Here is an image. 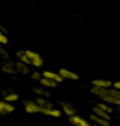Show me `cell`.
<instances>
[{"label":"cell","mask_w":120,"mask_h":126,"mask_svg":"<svg viewBox=\"0 0 120 126\" xmlns=\"http://www.w3.org/2000/svg\"><path fill=\"white\" fill-rule=\"evenodd\" d=\"M90 91L93 95L101 99L102 102L120 107V90L115 89L114 87L108 89L92 87Z\"/></svg>","instance_id":"6da1fadb"},{"label":"cell","mask_w":120,"mask_h":126,"mask_svg":"<svg viewBox=\"0 0 120 126\" xmlns=\"http://www.w3.org/2000/svg\"><path fill=\"white\" fill-rule=\"evenodd\" d=\"M26 54L28 56V58H29V61H30V65L36 67V68H40L43 66V63H44V60L42 57L37 52H34L32 50H26Z\"/></svg>","instance_id":"7a4b0ae2"},{"label":"cell","mask_w":120,"mask_h":126,"mask_svg":"<svg viewBox=\"0 0 120 126\" xmlns=\"http://www.w3.org/2000/svg\"><path fill=\"white\" fill-rule=\"evenodd\" d=\"M24 107L25 111L27 114H37L40 113V107L37 104L35 100H26L24 102Z\"/></svg>","instance_id":"3957f363"},{"label":"cell","mask_w":120,"mask_h":126,"mask_svg":"<svg viewBox=\"0 0 120 126\" xmlns=\"http://www.w3.org/2000/svg\"><path fill=\"white\" fill-rule=\"evenodd\" d=\"M59 105L61 106V110L62 112L67 116V117H72V116L77 114V108L70 103L68 102H60Z\"/></svg>","instance_id":"277c9868"},{"label":"cell","mask_w":120,"mask_h":126,"mask_svg":"<svg viewBox=\"0 0 120 126\" xmlns=\"http://www.w3.org/2000/svg\"><path fill=\"white\" fill-rule=\"evenodd\" d=\"M14 111H15V106L12 105V103L7 102L4 99L0 101V115H9L13 113Z\"/></svg>","instance_id":"5b68a950"},{"label":"cell","mask_w":120,"mask_h":126,"mask_svg":"<svg viewBox=\"0 0 120 126\" xmlns=\"http://www.w3.org/2000/svg\"><path fill=\"white\" fill-rule=\"evenodd\" d=\"M59 74L62 76L63 79H67V80H71V81H77L80 77L79 74H76L75 72L70 71L67 68H60L58 71Z\"/></svg>","instance_id":"8992f818"},{"label":"cell","mask_w":120,"mask_h":126,"mask_svg":"<svg viewBox=\"0 0 120 126\" xmlns=\"http://www.w3.org/2000/svg\"><path fill=\"white\" fill-rule=\"evenodd\" d=\"M68 121L73 126H95V125H92L90 122H88L83 117L77 115V114L72 116V117H69L68 118Z\"/></svg>","instance_id":"52a82bcc"},{"label":"cell","mask_w":120,"mask_h":126,"mask_svg":"<svg viewBox=\"0 0 120 126\" xmlns=\"http://www.w3.org/2000/svg\"><path fill=\"white\" fill-rule=\"evenodd\" d=\"M1 70H2L3 73H5L7 74H12V75L17 74L15 63H13L11 60H9V59H5V62L2 63Z\"/></svg>","instance_id":"ba28073f"},{"label":"cell","mask_w":120,"mask_h":126,"mask_svg":"<svg viewBox=\"0 0 120 126\" xmlns=\"http://www.w3.org/2000/svg\"><path fill=\"white\" fill-rule=\"evenodd\" d=\"M40 113L43 114L45 116H48V117H52V118H54V119H58L62 116V110L58 109V108H55L54 106L53 107H51V108H45V109H40Z\"/></svg>","instance_id":"9c48e42d"},{"label":"cell","mask_w":120,"mask_h":126,"mask_svg":"<svg viewBox=\"0 0 120 126\" xmlns=\"http://www.w3.org/2000/svg\"><path fill=\"white\" fill-rule=\"evenodd\" d=\"M2 95H3V99L7 102L10 103H15L19 100V95L14 91H12L11 89H6L5 90L2 91Z\"/></svg>","instance_id":"30bf717a"},{"label":"cell","mask_w":120,"mask_h":126,"mask_svg":"<svg viewBox=\"0 0 120 126\" xmlns=\"http://www.w3.org/2000/svg\"><path fill=\"white\" fill-rule=\"evenodd\" d=\"M91 84H92L93 87L102 88V89H108V88H112L113 87V82L108 80V79H94V80L91 81Z\"/></svg>","instance_id":"8fae6325"},{"label":"cell","mask_w":120,"mask_h":126,"mask_svg":"<svg viewBox=\"0 0 120 126\" xmlns=\"http://www.w3.org/2000/svg\"><path fill=\"white\" fill-rule=\"evenodd\" d=\"M33 92L38 97H43V98H48V99L51 97L50 90L45 87H34L33 88Z\"/></svg>","instance_id":"7c38bea8"},{"label":"cell","mask_w":120,"mask_h":126,"mask_svg":"<svg viewBox=\"0 0 120 126\" xmlns=\"http://www.w3.org/2000/svg\"><path fill=\"white\" fill-rule=\"evenodd\" d=\"M15 68H16V71H17V74H24V75L30 74L29 65L26 64V63L21 62V61H18L17 60V62H15Z\"/></svg>","instance_id":"4fadbf2b"},{"label":"cell","mask_w":120,"mask_h":126,"mask_svg":"<svg viewBox=\"0 0 120 126\" xmlns=\"http://www.w3.org/2000/svg\"><path fill=\"white\" fill-rule=\"evenodd\" d=\"M89 119L91 120V121L94 122L95 125L98 126H110V121L105 120L103 118H100L99 116L95 115V114H90L89 115Z\"/></svg>","instance_id":"5bb4252c"},{"label":"cell","mask_w":120,"mask_h":126,"mask_svg":"<svg viewBox=\"0 0 120 126\" xmlns=\"http://www.w3.org/2000/svg\"><path fill=\"white\" fill-rule=\"evenodd\" d=\"M42 75L44 77H47V78H50L53 80V81H55V82H57L58 84L62 83L63 81H64V79L59 74V73H55V72H52V71H44L42 73Z\"/></svg>","instance_id":"9a60e30c"},{"label":"cell","mask_w":120,"mask_h":126,"mask_svg":"<svg viewBox=\"0 0 120 126\" xmlns=\"http://www.w3.org/2000/svg\"><path fill=\"white\" fill-rule=\"evenodd\" d=\"M35 101L37 102V104L40 105V109H45V108H51L53 107V103H51L48 100V98H43V97H37Z\"/></svg>","instance_id":"2e32d148"},{"label":"cell","mask_w":120,"mask_h":126,"mask_svg":"<svg viewBox=\"0 0 120 126\" xmlns=\"http://www.w3.org/2000/svg\"><path fill=\"white\" fill-rule=\"evenodd\" d=\"M40 83L42 87H45L47 89H54V88L57 87L58 85L57 82H55V81H53V80L50 78H47V77H44V76L40 79Z\"/></svg>","instance_id":"e0dca14e"},{"label":"cell","mask_w":120,"mask_h":126,"mask_svg":"<svg viewBox=\"0 0 120 126\" xmlns=\"http://www.w3.org/2000/svg\"><path fill=\"white\" fill-rule=\"evenodd\" d=\"M92 113L95 114V115L99 116L100 118H103L105 120H108V121L111 120V114L107 113L106 111L102 110L101 108H99V106H97V105H95L94 107L92 108Z\"/></svg>","instance_id":"ac0fdd59"},{"label":"cell","mask_w":120,"mask_h":126,"mask_svg":"<svg viewBox=\"0 0 120 126\" xmlns=\"http://www.w3.org/2000/svg\"><path fill=\"white\" fill-rule=\"evenodd\" d=\"M16 58H17L18 61H21V62L26 63V64L30 65V61H29V58H28V56H27L26 51H23V50L18 51L16 53Z\"/></svg>","instance_id":"d6986e66"},{"label":"cell","mask_w":120,"mask_h":126,"mask_svg":"<svg viewBox=\"0 0 120 126\" xmlns=\"http://www.w3.org/2000/svg\"><path fill=\"white\" fill-rule=\"evenodd\" d=\"M9 42V38L7 36V33L3 29V27L0 26V44L5 45Z\"/></svg>","instance_id":"ffe728a7"},{"label":"cell","mask_w":120,"mask_h":126,"mask_svg":"<svg viewBox=\"0 0 120 126\" xmlns=\"http://www.w3.org/2000/svg\"><path fill=\"white\" fill-rule=\"evenodd\" d=\"M97 106H99V108H101L102 110L106 111L107 113H109V114H112L113 113V108H112V106L109 105V104H107V103H98L97 104Z\"/></svg>","instance_id":"44dd1931"},{"label":"cell","mask_w":120,"mask_h":126,"mask_svg":"<svg viewBox=\"0 0 120 126\" xmlns=\"http://www.w3.org/2000/svg\"><path fill=\"white\" fill-rule=\"evenodd\" d=\"M30 77H31L32 80H34V81H39V82H40V79L43 77V75H42V74L39 73V72H34V73L31 74Z\"/></svg>","instance_id":"7402d4cb"},{"label":"cell","mask_w":120,"mask_h":126,"mask_svg":"<svg viewBox=\"0 0 120 126\" xmlns=\"http://www.w3.org/2000/svg\"><path fill=\"white\" fill-rule=\"evenodd\" d=\"M0 57L2 58H4V59H9V54L3 48L2 44H0Z\"/></svg>","instance_id":"603a6c76"},{"label":"cell","mask_w":120,"mask_h":126,"mask_svg":"<svg viewBox=\"0 0 120 126\" xmlns=\"http://www.w3.org/2000/svg\"><path fill=\"white\" fill-rule=\"evenodd\" d=\"M113 87L115 88V89H118V90H120V80H118V81H115V82H114L113 83Z\"/></svg>","instance_id":"cb8c5ba5"},{"label":"cell","mask_w":120,"mask_h":126,"mask_svg":"<svg viewBox=\"0 0 120 126\" xmlns=\"http://www.w3.org/2000/svg\"><path fill=\"white\" fill-rule=\"evenodd\" d=\"M94 125H95V124H94ZM95 126H98V125H95Z\"/></svg>","instance_id":"d4e9b609"},{"label":"cell","mask_w":120,"mask_h":126,"mask_svg":"<svg viewBox=\"0 0 120 126\" xmlns=\"http://www.w3.org/2000/svg\"><path fill=\"white\" fill-rule=\"evenodd\" d=\"M116 126H120V125H116Z\"/></svg>","instance_id":"484cf974"}]
</instances>
